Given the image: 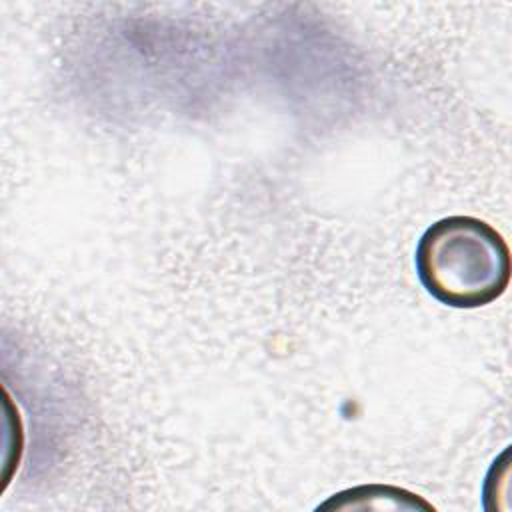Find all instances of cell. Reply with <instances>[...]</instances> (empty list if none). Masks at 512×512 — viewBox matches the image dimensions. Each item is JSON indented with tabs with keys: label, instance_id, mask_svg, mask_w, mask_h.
I'll return each mask as SVG.
<instances>
[{
	"label": "cell",
	"instance_id": "obj_1",
	"mask_svg": "<svg viewBox=\"0 0 512 512\" xmlns=\"http://www.w3.org/2000/svg\"><path fill=\"white\" fill-rule=\"evenodd\" d=\"M416 272L426 292L452 308H480L510 284V248L502 234L474 216H448L420 236Z\"/></svg>",
	"mask_w": 512,
	"mask_h": 512
}]
</instances>
